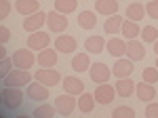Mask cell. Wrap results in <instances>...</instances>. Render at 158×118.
<instances>
[{
    "label": "cell",
    "mask_w": 158,
    "mask_h": 118,
    "mask_svg": "<svg viewBox=\"0 0 158 118\" xmlns=\"http://www.w3.org/2000/svg\"><path fill=\"white\" fill-rule=\"evenodd\" d=\"M47 25H49L51 32L61 34V32L68 27V17L59 11H51V13H47Z\"/></svg>",
    "instance_id": "obj_6"
},
{
    "label": "cell",
    "mask_w": 158,
    "mask_h": 118,
    "mask_svg": "<svg viewBox=\"0 0 158 118\" xmlns=\"http://www.w3.org/2000/svg\"><path fill=\"white\" fill-rule=\"evenodd\" d=\"M51 44V36L47 32H42V30H38V32H32L30 38H27V47L32 48V51H42V48H49Z\"/></svg>",
    "instance_id": "obj_7"
},
{
    "label": "cell",
    "mask_w": 158,
    "mask_h": 118,
    "mask_svg": "<svg viewBox=\"0 0 158 118\" xmlns=\"http://www.w3.org/2000/svg\"><path fill=\"white\" fill-rule=\"evenodd\" d=\"M9 13H11V2L9 0H2L0 2V19H6Z\"/></svg>",
    "instance_id": "obj_36"
},
{
    "label": "cell",
    "mask_w": 158,
    "mask_h": 118,
    "mask_svg": "<svg viewBox=\"0 0 158 118\" xmlns=\"http://www.w3.org/2000/svg\"><path fill=\"white\" fill-rule=\"evenodd\" d=\"M135 91H137V99H141V101H146V103L154 101V95H156V89H154V84L146 82V80H143V82H137Z\"/></svg>",
    "instance_id": "obj_15"
},
{
    "label": "cell",
    "mask_w": 158,
    "mask_h": 118,
    "mask_svg": "<svg viewBox=\"0 0 158 118\" xmlns=\"http://www.w3.org/2000/svg\"><path fill=\"white\" fill-rule=\"evenodd\" d=\"M55 114H57V107L53 110V106H44V103L32 112V116H34V118H53Z\"/></svg>",
    "instance_id": "obj_30"
},
{
    "label": "cell",
    "mask_w": 158,
    "mask_h": 118,
    "mask_svg": "<svg viewBox=\"0 0 158 118\" xmlns=\"http://www.w3.org/2000/svg\"><path fill=\"white\" fill-rule=\"evenodd\" d=\"M146 15H148L146 6H143V4H139V2H133V4H129V6H127V19H131V21H141Z\"/></svg>",
    "instance_id": "obj_24"
},
{
    "label": "cell",
    "mask_w": 158,
    "mask_h": 118,
    "mask_svg": "<svg viewBox=\"0 0 158 118\" xmlns=\"http://www.w3.org/2000/svg\"><path fill=\"white\" fill-rule=\"evenodd\" d=\"M103 44H106V40L101 36H91V38H86V42H85L86 53H93V55L101 53L103 51Z\"/></svg>",
    "instance_id": "obj_28"
},
{
    "label": "cell",
    "mask_w": 158,
    "mask_h": 118,
    "mask_svg": "<svg viewBox=\"0 0 158 118\" xmlns=\"http://www.w3.org/2000/svg\"><path fill=\"white\" fill-rule=\"evenodd\" d=\"M23 103V93L17 86H4L2 91V114L9 116L11 110H19Z\"/></svg>",
    "instance_id": "obj_1"
},
{
    "label": "cell",
    "mask_w": 158,
    "mask_h": 118,
    "mask_svg": "<svg viewBox=\"0 0 158 118\" xmlns=\"http://www.w3.org/2000/svg\"><path fill=\"white\" fill-rule=\"evenodd\" d=\"M141 38H143V42H156L158 40V30H156V25H148V27H143L141 30Z\"/></svg>",
    "instance_id": "obj_31"
},
{
    "label": "cell",
    "mask_w": 158,
    "mask_h": 118,
    "mask_svg": "<svg viewBox=\"0 0 158 118\" xmlns=\"http://www.w3.org/2000/svg\"><path fill=\"white\" fill-rule=\"evenodd\" d=\"M95 11L101 15H116L118 13V2L116 0H97L95 2Z\"/></svg>",
    "instance_id": "obj_22"
},
{
    "label": "cell",
    "mask_w": 158,
    "mask_h": 118,
    "mask_svg": "<svg viewBox=\"0 0 158 118\" xmlns=\"http://www.w3.org/2000/svg\"><path fill=\"white\" fill-rule=\"evenodd\" d=\"M146 13L152 19H158V0H150L146 4Z\"/></svg>",
    "instance_id": "obj_35"
},
{
    "label": "cell",
    "mask_w": 158,
    "mask_h": 118,
    "mask_svg": "<svg viewBox=\"0 0 158 118\" xmlns=\"http://www.w3.org/2000/svg\"><path fill=\"white\" fill-rule=\"evenodd\" d=\"M55 107H57V114L61 116H70L74 110L78 107V101L74 99V95H59L57 99H55Z\"/></svg>",
    "instance_id": "obj_5"
},
{
    "label": "cell",
    "mask_w": 158,
    "mask_h": 118,
    "mask_svg": "<svg viewBox=\"0 0 158 118\" xmlns=\"http://www.w3.org/2000/svg\"><path fill=\"white\" fill-rule=\"evenodd\" d=\"M11 40V30L9 27H4V25H0V42L2 44H6Z\"/></svg>",
    "instance_id": "obj_38"
},
{
    "label": "cell",
    "mask_w": 158,
    "mask_h": 118,
    "mask_svg": "<svg viewBox=\"0 0 158 118\" xmlns=\"http://www.w3.org/2000/svg\"><path fill=\"white\" fill-rule=\"evenodd\" d=\"M89 68H91L89 53H78V55H74V59H72V70L74 72H86Z\"/></svg>",
    "instance_id": "obj_25"
},
{
    "label": "cell",
    "mask_w": 158,
    "mask_h": 118,
    "mask_svg": "<svg viewBox=\"0 0 158 118\" xmlns=\"http://www.w3.org/2000/svg\"><path fill=\"white\" fill-rule=\"evenodd\" d=\"M127 57L133 59V61H141V59L146 57V47H143V42H137V40H131V42H127Z\"/></svg>",
    "instance_id": "obj_16"
},
{
    "label": "cell",
    "mask_w": 158,
    "mask_h": 118,
    "mask_svg": "<svg viewBox=\"0 0 158 118\" xmlns=\"http://www.w3.org/2000/svg\"><path fill=\"white\" fill-rule=\"evenodd\" d=\"M15 11L27 17V15H32V13L40 11V6H38V0H17V2H15Z\"/></svg>",
    "instance_id": "obj_19"
},
{
    "label": "cell",
    "mask_w": 158,
    "mask_h": 118,
    "mask_svg": "<svg viewBox=\"0 0 158 118\" xmlns=\"http://www.w3.org/2000/svg\"><path fill=\"white\" fill-rule=\"evenodd\" d=\"M106 48H108V53L112 57H124L127 55V42L120 40V38H112L106 42Z\"/></svg>",
    "instance_id": "obj_17"
},
{
    "label": "cell",
    "mask_w": 158,
    "mask_h": 118,
    "mask_svg": "<svg viewBox=\"0 0 158 118\" xmlns=\"http://www.w3.org/2000/svg\"><path fill=\"white\" fill-rule=\"evenodd\" d=\"M154 53H156V55H158V40H156V42H154Z\"/></svg>",
    "instance_id": "obj_40"
},
{
    "label": "cell",
    "mask_w": 158,
    "mask_h": 118,
    "mask_svg": "<svg viewBox=\"0 0 158 118\" xmlns=\"http://www.w3.org/2000/svg\"><path fill=\"white\" fill-rule=\"evenodd\" d=\"M95 101L97 103H101V106H108V103H112L114 101V97H116V86H112V84L108 82H101L97 84V89H95Z\"/></svg>",
    "instance_id": "obj_4"
},
{
    "label": "cell",
    "mask_w": 158,
    "mask_h": 118,
    "mask_svg": "<svg viewBox=\"0 0 158 118\" xmlns=\"http://www.w3.org/2000/svg\"><path fill=\"white\" fill-rule=\"evenodd\" d=\"M47 23V13H42V11H36V13H32V15H27L25 17V21H23V30L25 32H38L42 25Z\"/></svg>",
    "instance_id": "obj_8"
},
{
    "label": "cell",
    "mask_w": 158,
    "mask_h": 118,
    "mask_svg": "<svg viewBox=\"0 0 158 118\" xmlns=\"http://www.w3.org/2000/svg\"><path fill=\"white\" fill-rule=\"evenodd\" d=\"M57 53H59L57 48H42V51H38L36 61L42 68H53L57 63Z\"/></svg>",
    "instance_id": "obj_14"
},
{
    "label": "cell",
    "mask_w": 158,
    "mask_h": 118,
    "mask_svg": "<svg viewBox=\"0 0 158 118\" xmlns=\"http://www.w3.org/2000/svg\"><path fill=\"white\" fill-rule=\"evenodd\" d=\"M122 23H124V19H122L118 13H116V15H110L108 19H106V23H103V32H108V34H116V32H120V30H122Z\"/></svg>",
    "instance_id": "obj_23"
},
{
    "label": "cell",
    "mask_w": 158,
    "mask_h": 118,
    "mask_svg": "<svg viewBox=\"0 0 158 118\" xmlns=\"http://www.w3.org/2000/svg\"><path fill=\"white\" fill-rule=\"evenodd\" d=\"M13 61H15V68H19V70H30L32 65H34V51L27 47V48H19V51H15L13 53Z\"/></svg>",
    "instance_id": "obj_3"
},
{
    "label": "cell",
    "mask_w": 158,
    "mask_h": 118,
    "mask_svg": "<svg viewBox=\"0 0 158 118\" xmlns=\"http://www.w3.org/2000/svg\"><path fill=\"white\" fill-rule=\"evenodd\" d=\"M148 2H150V0H148Z\"/></svg>",
    "instance_id": "obj_42"
},
{
    "label": "cell",
    "mask_w": 158,
    "mask_h": 118,
    "mask_svg": "<svg viewBox=\"0 0 158 118\" xmlns=\"http://www.w3.org/2000/svg\"><path fill=\"white\" fill-rule=\"evenodd\" d=\"M36 80L47 84V86H55V84L61 82V74L57 70H53V68H40L36 72Z\"/></svg>",
    "instance_id": "obj_9"
},
{
    "label": "cell",
    "mask_w": 158,
    "mask_h": 118,
    "mask_svg": "<svg viewBox=\"0 0 158 118\" xmlns=\"http://www.w3.org/2000/svg\"><path fill=\"white\" fill-rule=\"evenodd\" d=\"M89 74H91V78L95 80L97 84L101 82H108L110 76H112V70H110L106 63H101V61H97V63H91V68H89Z\"/></svg>",
    "instance_id": "obj_10"
},
{
    "label": "cell",
    "mask_w": 158,
    "mask_h": 118,
    "mask_svg": "<svg viewBox=\"0 0 158 118\" xmlns=\"http://www.w3.org/2000/svg\"><path fill=\"white\" fill-rule=\"evenodd\" d=\"M156 68H158V59H156Z\"/></svg>",
    "instance_id": "obj_41"
},
{
    "label": "cell",
    "mask_w": 158,
    "mask_h": 118,
    "mask_svg": "<svg viewBox=\"0 0 158 118\" xmlns=\"http://www.w3.org/2000/svg\"><path fill=\"white\" fill-rule=\"evenodd\" d=\"M112 116L114 118H135V112L129 106H120V107H116V110L112 112Z\"/></svg>",
    "instance_id": "obj_33"
},
{
    "label": "cell",
    "mask_w": 158,
    "mask_h": 118,
    "mask_svg": "<svg viewBox=\"0 0 158 118\" xmlns=\"http://www.w3.org/2000/svg\"><path fill=\"white\" fill-rule=\"evenodd\" d=\"M2 57H9V55H6V47H4V44H0V59Z\"/></svg>",
    "instance_id": "obj_39"
},
{
    "label": "cell",
    "mask_w": 158,
    "mask_h": 118,
    "mask_svg": "<svg viewBox=\"0 0 158 118\" xmlns=\"http://www.w3.org/2000/svg\"><path fill=\"white\" fill-rule=\"evenodd\" d=\"M116 86V93L120 95V97H131L135 93V82L127 76V78H118V82L114 84Z\"/></svg>",
    "instance_id": "obj_20"
},
{
    "label": "cell",
    "mask_w": 158,
    "mask_h": 118,
    "mask_svg": "<svg viewBox=\"0 0 158 118\" xmlns=\"http://www.w3.org/2000/svg\"><path fill=\"white\" fill-rule=\"evenodd\" d=\"M141 76H143V80L150 84H156L158 82V68H146V70L141 72Z\"/></svg>",
    "instance_id": "obj_34"
},
{
    "label": "cell",
    "mask_w": 158,
    "mask_h": 118,
    "mask_svg": "<svg viewBox=\"0 0 158 118\" xmlns=\"http://www.w3.org/2000/svg\"><path fill=\"white\" fill-rule=\"evenodd\" d=\"M25 95L32 99V101H44L47 97H49V86L42 82H30L27 84V91H25Z\"/></svg>",
    "instance_id": "obj_11"
},
{
    "label": "cell",
    "mask_w": 158,
    "mask_h": 118,
    "mask_svg": "<svg viewBox=\"0 0 158 118\" xmlns=\"http://www.w3.org/2000/svg\"><path fill=\"white\" fill-rule=\"evenodd\" d=\"M95 23H97V15L93 11L78 13V25H80L82 30H91V27H95Z\"/></svg>",
    "instance_id": "obj_26"
},
{
    "label": "cell",
    "mask_w": 158,
    "mask_h": 118,
    "mask_svg": "<svg viewBox=\"0 0 158 118\" xmlns=\"http://www.w3.org/2000/svg\"><path fill=\"white\" fill-rule=\"evenodd\" d=\"M55 48L59 53H74L76 51V40L72 36H65V34H59L57 40H55Z\"/></svg>",
    "instance_id": "obj_18"
},
{
    "label": "cell",
    "mask_w": 158,
    "mask_h": 118,
    "mask_svg": "<svg viewBox=\"0 0 158 118\" xmlns=\"http://www.w3.org/2000/svg\"><path fill=\"white\" fill-rule=\"evenodd\" d=\"M120 32H122V36H124L127 40H133V38H137V36L141 34V30H139L137 21H131V19H124Z\"/></svg>",
    "instance_id": "obj_27"
},
{
    "label": "cell",
    "mask_w": 158,
    "mask_h": 118,
    "mask_svg": "<svg viewBox=\"0 0 158 118\" xmlns=\"http://www.w3.org/2000/svg\"><path fill=\"white\" fill-rule=\"evenodd\" d=\"M95 95L91 93H80V97H78V110L82 112V114H91L93 110H95Z\"/></svg>",
    "instance_id": "obj_21"
},
{
    "label": "cell",
    "mask_w": 158,
    "mask_h": 118,
    "mask_svg": "<svg viewBox=\"0 0 158 118\" xmlns=\"http://www.w3.org/2000/svg\"><path fill=\"white\" fill-rule=\"evenodd\" d=\"M61 82H63V91H65V93H70V95L85 93V82H82L80 78H76V76H65Z\"/></svg>",
    "instance_id": "obj_13"
},
{
    "label": "cell",
    "mask_w": 158,
    "mask_h": 118,
    "mask_svg": "<svg viewBox=\"0 0 158 118\" xmlns=\"http://www.w3.org/2000/svg\"><path fill=\"white\" fill-rule=\"evenodd\" d=\"M32 82V74L27 70H19V68H15V70L4 78V86H17V89H21V86H27V84Z\"/></svg>",
    "instance_id": "obj_2"
},
{
    "label": "cell",
    "mask_w": 158,
    "mask_h": 118,
    "mask_svg": "<svg viewBox=\"0 0 158 118\" xmlns=\"http://www.w3.org/2000/svg\"><path fill=\"white\" fill-rule=\"evenodd\" d=\"M146 116L148 118H158V103H148V107H146Z\"/></svg>",
    "instance_id": "obj_37"
},
{
    "label": "cell",
    "mask_w": 158,
    "mask_h": 118,
    "mask_svg": "<svg viewBox=\"0 0 158 118\" xmlns=\"http://www.w3.org/2000/svg\"><path fill=\"white\" fill-rule=\"evenodd\" d=\"M131 72H133V59H116V63H114V68H112V76H116V78H127V76H131Z\"/></svg>",
    "instance_id": "obj_12"
},
{
    "label": "cell",
    "mask_w": 158,
    "mask_h": 118,
    "mask_svg": "<svg viewBox=\"0 0 158 118\" xmlns=\"http://www.w3.org/2000/svg\"><path fill=\"white\" fill-rule=\"evenodd\" d=\"M13 70H15V61H13V57H2V61H0V76L6 78Z\"/></svg>",
    "instance_id": "obj_32"
},
{
    "label": "cell",
    "mask_w": 158,
    "mask_h": 118,
    "mask_svg": "<svg viewBox=\"0 0 158 118\" xmlns=\"http://www.w3.org/2000/svg\"><path fill=\"white\" fill-rule=\"evenodd\" d=\"M76 6H78V2H76V0H55V11L63 13V15L76 11Z\"/></svg>",
    "instance_id": "obj_29"
}]
</instances>
